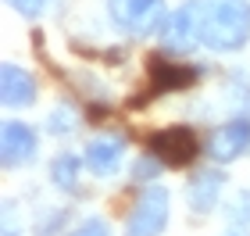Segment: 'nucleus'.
Listing matches in <instances>:
<instances>
[{
  "label": "nucleus",
  "instance_id": "nucleus-1",
  "mask_svg": "<svg viewBox=\"0 0 250 236\" xmlns=\"http://www.w3.org/2000/svg\"><path fill=\"white\" fill-rule=\"evenodd\" d=\"M250 43V0H204V47L236 54Z\"/></svg>",
  "mask_w": 250,
  "mask_h": 236
},
{
  "label": "nucleus",
  "instance_id": "nucleus-2",
  "mask_svg": "<svg viewBox=\"0 0 250 236\" xmlns=\"http://www.w3.org/2000/svg\"><path fill=\"white\" fill-rule=\"evenodd\" d=\"M157 36H161V50L172 58H186L204 47V0H186L183 7H175Z\"/></svg>",
  "mask_w": 250,
  "mask_h": 236
},
{
  "label": "nucleus",
  "instance_id": "nucleus-3",
  "mask_svg": "<svg viewBox=\"0 0 250 236\" xmlns=\"http://www.w3.org/2000/svg\"><path fill=\"white\" fill-rule=\"evenodd\" d=\"M107 15L129 36L146 40L154 32H161L168 11H165V0H107Z\"/></svg>",
  "mask_w": 250,
  "mask_h": 236
},
{
  "label": "nucleus",
  "instance_id": "nucleus-4",
  "mask_svg": "<svg viewBox=\"0 0 250 236\" xmlns=\"http://www.w3.org/2000/svg\"><path fill=\"white\" fill-rule=\"evenodd\" d=\"M168 211H172V200H168L165 186H146L136 204L125 215V236H161L168 226Z\"/></svg>",
  "mask_w": 250,
  "mask_h": 236
},
{
  "label": "nucleus",
  "instance_id": "nucleus-5",
  "mask_svg": "<svg viewBox=\"0 0 250 236\" xmlns=\"http://www.w3.org/2000/svg\"><path fill=\"white\" fill-rule=\"evenodd\" d=\"M204 150H208V157L214 165H229V161H236V157H243L250 150V118L240 115V118L222 122V126L208 136Z\"/></svg>",
  "mask_w": 250,
  "mask_h": 236
},
{
  "label": "nucleus",
  "instance_id": "nucleus-6",
  "mask_svg": "<svg viewBox=\"0 0 250 236\" xmlns=\"http://www.w3.org/2000/svg\"><path fill=\"white\" fill-rule=\"evenodd\" d=\"M150 150L165 161V168H186L197 157V136L186 126H172L150 136Z\"/></svg>",
  "mask_w": 250,
  "mask_h": 236
},
{
  "label": "nucleus",
  "instance_id": "nucleus-7",
  "mask_svg": "<svg viewBox=\"0 0 250 236\" xmlns=\"http://www.w3.org/2000/svg\"><path fill=\"white\" fill-rule=\"evenodd\" d=\"M40 150V140L32 126L25 122H4V140H0V157H4V168L7 172H15V168L29 165L32 157Z\"/></svg>",
  "mask_w": 250,
  "mask_h": 236
},
{
  "label": "nucleus",
  "instance_id": "nucleus-8",
  "mask_svg": "<svg viewBox=\"0 0 250 236\" xmlns=\"http://www.w3.org/2000/svg\"><path fill=\"white\" fill-rule=\"evenodd\" d=\"M225 190V172L222 168H200L186 179V204L197 211V215H208V211L222 200Z\"/></svg>",
  "mask_w": 250,
  "mask_h": 236
},
{
  "label": "nucleus",
  "instance_id": "nucleus-9",
  "mask_svg": "<svg viewBox=\"0 0 250 236\" xmlns=\"http://www.w3.org/2000/svg\"><path fill=\"white\" fill-rule=\"evenodd\" d=\"M122 157H125V140L118 136V132H104V136L89 140L83 161H86V168H89L97 179H111V175L118 172Z\"/></svg>",
  "mask_w": 250,
  "mask_h": 236
},
{
  "label": "nucleus",
  "instance_id": "nucleus-10",
  "mask_svg": "<svg viewBox=\"0 0 250 236\" xmlns=\"http://www.w3.org/2000/svg\"><path fill=\"white\" fill-rule=\"evenodd\" d=\"M4 83H0V97H4V107H29L36 100V79L32 72L18 68V64H4Z\"/></svg>",
  "mask_w": 250,
  "mask_h": 236
},
{
  "label": "nucleus",
  "instance_id": "nucleus-11",
  "mask_svg": "<svg viewBox=\"0 0 250 236\" xmlns=\"http://www.w3.org/2000/svg\"><path fill=\"white\" fill-rule=\"evenodd\" d=\"M200 68L193 64H175L172 58H154L150 61V83L154 89H183L189 83H197Z\"/></svg>",
  "mask_w": 250,
  "mask_h": 236
},
{
  "label": "nucleus",
  "instance_id": "nucleus-12",
  "mask_svg": "<svg viewBox=\"0 0 250 236\" xmlns=\"http://www.w3.org/2000/svg\"><path fill=\"white\" fill-rule=\"evenodd\" d=\"M79 172H83L79 154H58L50 161V183L58 190H75L79 186Z\"/></svg>",
  "mask_w": 250,
  "mask_h": 236
},
{
  "label": "nucleus",
  "instance_id": "nucleus-13",
  "mask_svg": "<svg viewBox=\"0 0 250 236\" xmlns=\"http://www.w3.org/2000/svg\"><path fill=\"white\" fill-rule=\"evenodd\" d=\"M222 215H225V222H229V229H236V233H243L250 226V193L247 190H240V193H232L229 200H225Z\"/></svg>",
  "mask_w": 250,
  "mask_h": 236
},
{
  "label": "nucleus",
  "instance_id": "nucleus-14",
  "mask_svg": "<svg viewBox=\"0 0 250 236\" xmlns=\"http://www.w3.org/2000/svg\"><path fill=\"white\" fill-rule=\"evenodd\" d=\"M79 126V111L75 107H68V104H58L50 111V118H47V129H50V136H68Z\"/></svg>",
  "mask_w": 250,
  "mask_h": 236
},
{
  "label": "nucleus",
  "instance_id": "nucleus-15",
  "mask_svg": "<svg viewBox=\"0 0 250 236\" xmlns=\"http://www.w3.org/2000/svg\"><path fill=\"white\" fill-rule=\"evenodd\" d=\"M161 168H165V161L154 150H146L143 157H136V165H132V183H150L154 175H161Z\"/></svg>",
  "mask_w": 250,
  "mask_h": 236
},
{
  "label": "nucleus",
  "instance_id": "nucleus-16",
  "mask_svg": "<svg viewBox=\"0 0 250 236\" xmlns=\"http://www.w3.org/2000/svg\"><path fill=\"white\" fill-rule=\"evenodd\" d=\"M11 11H18L21 18H40L47 11V0H7Z\"/></svg>",
  "mask_w": 250,
  "mask_h": 236
},
{
  "label": "nucleus",
  "instance_id": "nucleus-17",
  "mask_svg": "<svg viewBox=\"0 0 250 236\" xmlns=\"http://www.w3.org/2000/svg\"><path fill=\"white\" fill-rule=\"evenodd\" d=\"M68 236H111V229H107L104 218H89V222H83V226H75Z\"/></svg>",
  "mask_w": 250,
  "mask_h": 236
},
{
  "label": "nucleus",
  "instance_id": "nucleus-18",
  "mask_svg": "<svg viewBox=\"0 0 250 236\" xmlns=\"http://www.w3.org/2000/svg\"><path fill=\"white\" fill-rule=\"evenodd\" d=\"M229 236H247V233H236V229H232V233H229Z\"/></svg>",
  "mask_w": 250,
  "mask_h": 236
}]
</instances>
